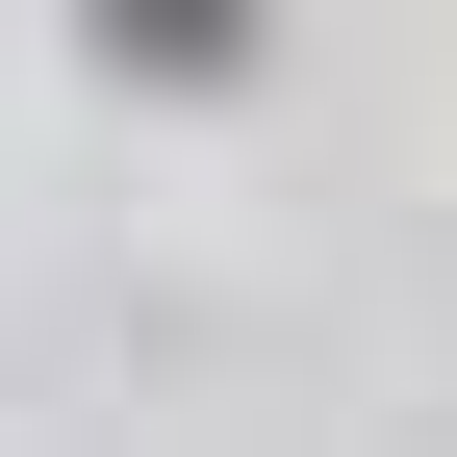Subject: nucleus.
Masks as SVG:
<instances>
[{"label":"nucleus","mask_w":457,"mask_h":457,"mask_svg":"<svg viewBox=\"0 0 457 457\" xmlns=\"http://www.w3.org/2000/svg\"><path fill=\"white\" fill-rule=\"evenodd\" d=\"M77 51L153 77V102H228V77H254V0H77Z\"/></svg>","instance_id":"nucleus-1"}]
</instances>
